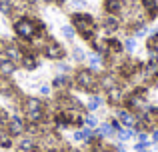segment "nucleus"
I'll use <instances>...</instances> for the list:
<instances>
[{
    "label": "nucleus",
    "mask_w": 158,
    "mask_h": 152,
    "mask_svg": "<svg viewBox=\"0 0 158 152\" xmlns=\"http://www.w3.org/2000/svg\"><path fill=\"white\" fill-rule=\"evenodd\" d=\"M44 52H46V56H48V58H54V60H60L62 56H64V48H62L60 44H56L54 40H50V42L46 44Z\"/></svg>",
    "instance_id": "6"
},
{
    "label": "nucleus",
    "mask_w": 158,
    "mask_h": 152,
    "mask_svg": "<svg viewBox=\"0 0 158 152\" xmlns=\"http://www.w3.org/2000/svg\"><path fill=\"white\" fill-rule=\"evenodd\" d=\"M102 28H104L106 34H112V32H116L120 28V20L116 18L114 14H108L104 20H102Z\"/></svg>",
    "instance_id": "7"
},
{
    "label": "nucleus",
    "mask_w": 158,
    "mask_h": 152,
    "mask_svg": "<svg viewBox=\"0 0 158 152\" xmlns=\"http://www.w3.org/2000/svg\"><path fill=\"white\" fill-rule=\"evenodd\" d=\"M8 132L10 134H22L24 132V122H22V118H18V116H12L10 118V124H8Z\"/></svg>",
    "instance_id": "8"
},
{
    "label": "nucleus",
    "mask_w": 158,
    "mask_h": 152,
    "mask_svg": "<svg viewBox=\"0 0 158 152\" xmlns=\"http://www.w3.org/2000/svg\"><path fill=\"white\" fill-rule=\"evenodd\" d=\"M102 104H104V100H102L98 94H94V96H90V100H88V110H90V112H94V110H98Z\"/></svg>",
    "instance_id": "12"
},
{
    "label": "nucleus",
    "mask_w": 158,
    "mask_h": 152,
    "mask_svg": "<svg viewBox=\"0 0 158 152\" xmlns=\"http://www.w3.org/2000/svg\"><path fill=\"white\" fill-rule=\"evenodd\" d=\"M62 34H64L68 40H72L74 38V28L72 26H62Z\"/></svg>",
    "instance_id": "16"
},
{
    "label": "nucleus",
    "mask_w": 158,
    "mask_h": 152,
    "mask_svg": "<svg viewBox=\"0 0 158 152\" xmlns=\"http://www.w3.org/2000/svg\"><path fill=\"white\" fill-rule=\"evenodd\" d=\"M72 22H74V26H76V30L80 32L86 40L92 42V40L96 38V26L98 24H96V20H94L90 14H74Z\"/></svg>",
    "instance_id": "1"
},
{
    "label": "nucleus",
    "mask_w": 158,
    "mask_h": 152,
    "mask_svg": "<svg viewBox=\"0 0 158 152\" xmlns=\"http://www.w3.org/2000/svg\"><path fill=\"white\" fill-rule=\"evenodd\" d=\"M76 86L82 88V90H86V92H96L98 86H100V80L94 76V72L90 70V68H86V70L76 72Z\"/></svg>",
    "instance_id": "2"
},
{
    "label": "nucleus",
    "mask_w": 158,
    "mask_h": 152,
    "mask_svg": "<svg viewBox=\"0 0 158 152\" xmlns=\"http://www.w3.org/2000/svg\"><path fill=\"white\" fill-rule=\"evenodd\" d=\"M116 116H118V122L124 126V128H136V114L130 112L128 108H118L116 110Z\"/></svg>",
    "instance_id": "5"
},
{
    "label": "nucleus",
    "mask_w": 158,
    "mask_h": 152,
    "mask_svg": "<svg viewBox=\"0 0 158 152\" xmlns=\"http://www.w3.org/2000/svg\"><path fill=\"white\" fill-rule=\"evenodd\" d=\"M4 54H6V58H8V60H12L14 64H16V62H20V60H22V56H24L16 46H8L6 50H4Z\"/></svg>",
    "instance_id": "9"
},
{
    "label": "nucleus",
    "mask_w": 158,
    "mask_h": 152,
    "mask_svg": "<svg viewBox=\"0 0 158 152\" xmlns=\"http://www.w3.org/2000/svg\"><path fill=\"white\" fill-rule=\"evenodd\" d=\"M150 148V144H144V142H136L134 144V150L136 152H144V150H148Z\"/></svg>",
    "instance_id": "17"
},
{
    "label": "nucleus",
    "mask_w": 158,
    "mask_h": 152,
    "mask_svg": "<svg viewBox=\"0 0 158 152\" xmlns=\"http://www.w3.org/2000/svg\"><path fill=\"white\" fill-rule=\"evenodd\" d=\"M64 84H68V78H64V76H58L56 80H54V86H58V88L64 86Z\"/></svg>",
    "instance_id": "19"
},
{
    "label": "nucleus",
    "mask_w": 158,
    "mask_h": 152,
    "mask_svg": "<svg viewBox=\"0 0 158 152\" xmlns=\"http://www.w3.org/2000/svg\"><path fill=\"white\" fill-rule=\"evenodd\" d=\"M24 112H26V118L32 122H38L40 118L44 116V108H42V102L38 98H26L24 102Z\"/></svg>",
    "instance_id": "4"
},
{
    "label": "nucleus",
    "mask_w": 158,
    "mask_h": 152,
    "mask_svg": "<svg viewBox=\"0 0 158 152\" xmlns=\"http://www.w3.org/2000/svg\"><path fill=\"white\" fill-rule=\"evenodd\" d=\"M122 48H124V50H126V52H130V54H132V52L136 50V38H134V36H128V38L124 40Z\"/></svg>",
    "instance_id": "13"
},
{
    "label": "nucleus",
    "mask_w": 158,
    "mask_h": 152,
    "mask_svg": "<svg viewBox=\"0 0 158 152\" xmlns=\"http://www.w3.org/2000/svg\"><path fill=\"white\" fill-rule=\"evenodd\" d=\"M16 70V64L12 62V60H8V58H4L2 62H0V72L2 74H6V76H10L12 72Z\"/></svg>",
    "instance_id": "11"
},
{
    "label": "nucleus",
    "mask_w": 158,
    "mask_h": 152,
    "mask_svg": "<svg viewBox=\"0 0 158 152\" xmlns=\"http://www.w3.org/2000/svg\"><path fill=\"white\" fill-rule=\"evenodd\" d=\"M84 124L88 126V128H96V124H98L96 116H86V118H84Z\"/></svg>",
    "instance_id": "15"
},
{
    "label": "nucleus",
    "mask_w": 158,
    "mask_h": 152,
    "mask_svg": "<svg viewBox=\"0 0 158 152\" xmlns=\"http://www.w3.org/2000/svg\"><path fill=\"white\" fill-rule=\"evenodd\" d=\"M14 30H16V34H18L20 38L32 40L36 36V22L30 20V18H20L18 22L14 24Z\"/></svg>",
    "instance_id": "3"
},
{
    "label": "nucleus",
    "mask_w": 158,
    "mask_h": 152,
    "mask_svg": "<svg viewBox=\"0 0 158 152\" xmlns=\"http://www.w3.org/2000/svg\"><path fill=\"white\" fill-rule=\"evenodd\" d=\"M116 136H118V140L120 142H126V140H130V138H134L136 136V130H132V128H120L118 132H116Z\"/></svg>",
    "instance_id": "10"
},
{
    "label": "nucleus",
    "mask_w": 158,
    "mask_h": 152,
    "mask_svg": "<svg viewBox=\"0 0 158 152\" xmlns=\"http://www.w3.org/2000/svg\"><path fill=\"white\" fill-rule=\"evenodd\" d=\"M20 62H22L24 68H28V70H34V68L38 66V64H36V60L32 58V56H22V60H20Z\"/></svg>",
    "instance_id": "14"
},
{
    "label": "nucleus",
    "mask_w": 158,
    "mask_h": 152,
    "mask_svg": "<svg viewBox=\"0 0 158 152\" xmlns=\"http://www.w3.org/2000/svg\"><path fill=\"white\" fill-rule=\"evenodd\" d=\"M74 58H76L78 62H82V60L86 58V54H84V52L80 50V48H74Z\"/></svg>",
    "instance_id": "18"
},
{
    "label": "nucleus",
    "mask_w": 158,
    "mask_h": 152,
    "mask_svg": "<svg viewBox=\"0 0 158 152\" xmlns=\"http://www.w3.org/2000/svg\"><path fill=\"white\" fill-rule=\"evenodd\" d=\"M40 92H42L44 96H46V94H50V86H42V88H40Z\"/></svg>",
    "instance_id": "20"
}]
</instances>
